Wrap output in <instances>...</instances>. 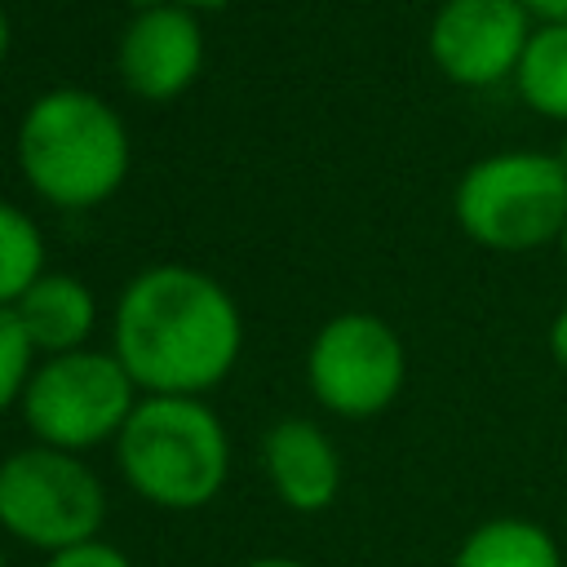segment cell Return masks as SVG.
I'll list each match as a JSON object with an SVG mask.
<instances>
[{"label":"cell","mask_w":567,"mask_h":567,"mask_svg":"<svg viewBox=\"0 0 567 567\" xmlns=\"http://www.w3.org/2000/svg\"><path fill=\"white\" fill-rule=\"evenodd\" d=\"M527 22L518 0H443L430 22V58L452 84L487 89L518 71L532 40Z\"/></svg>","instance_id":"ba28073f"},{"label":"cell","mask_w":567,"mask_h":567,"mask_svg":"<svg viewBox=\"0 0 567 567\" xmlns=\"http://www.w3.org/2000/svg\"><path fill=\"white\" fill-rule=\"evenodd\" d=\"M558 159H563V168H567V137H563V155H558Z\"/></svg>","instance_id":"cb8c5ba5"},{"label":"cell","mask_w":567,"mask_h":567,"mask_svg":"<svg viewBox=\"0 0 567 567\" xmlns=\"http://www.w3.org/2000/svg\"><path fill=\"white\" fill-rule=\"evenodd\" d=\"M111 452L124 487L173 514L213 505L230 478V434L208 399L142 394Z\"/></svg>","instance_id":"3957f363"},{"label":"cell","mask_w":567,"mask_h":567,"mask_svg":"<svg viewBox=\"0 0 567 567\" xmlns=\"http://www.w3.org/2000/svg\"><path fill=\"white\" fill-rule=\"evenodd\" d=\"M514 80L532 111L567 120V22H545L540 31H532Z\"/></svg>","instance_id":"4fadbf2b"},{"label":"cell","mask_w":567,"mask_h":567,"mask_svg":"<svg viewBox=\"0 0 567 567\" xmlns=\"http://www.w3.org/2000/svg\"><path fill=\"white\" fill-rule=\"evenodd\" d=\"M173 4H186V9H226V4H235V0H173Z\"/></svg>","instance_id":"44dd1931"},{"label":"cell","mask_w":567,"mask_h":567,"mask_svg":"<svg viewBox=\"0 0 567 567\" xmlns=\"http://www.w3.org/2000/svg\"><path fill=\"white\" fill-rule=\"evenodd\" d=\"M261 474L292 514H323L341 496V452L310 416H284L261 434Z\"/></svg>","instance_id":"30bf717a"},{"label":"cell","mask_w":567,"mask_h":567,"mask_svg":"<svg viewBox=\"0 0 567 567\" xmlns=\"http://www.w3.org/2000/svg\"><path fill=\"white\" fill-rule=\"evenodd\" d=\"M244 567H306L301 558H284V554H261V558H248Z\"/></svg>","instance_id":"d6986e66"},{"label":"cell","mask_w":567,"mask_h":567,"mask_svg":"<svg viewBox=\"0 0 567 567\" xmlns=\"http://www.w3.org/2000/svg\"><path fill=\"white\" fill-rule=\"evenodd\" d=\"M408 381L399 332L368 310L332 315L306 350V385L315 403L346 421L381 416Z\"/></svg>","instance_id":"52a82bcc"},{"label":"cell","mask_w":567,"mask_h":567,"mask_svg":"<svg viewBox=\"0 0 567 567\" xmlns=\"http://www.w3.org/2000/svg\"><path fill=\"white\" fill-rule=\"evenodd\" d=\"M518 4L545 22H567V0H518Z\"/></svg>","instance_id":"ac0fdd59"},{"label":"cell","mask_w":567,"mask_h":567,"mask_svg":"<svg viewBox=\"0 0 567 567\" xmlns=\"http://www.w3.org/2000/svg\"><path fill=\"white\" fill-rule=\"evenodd\" d=\"M558 239H563V257H567V226H563V235H558Z\"/></svg>","instance_id":"d4e9b609"},{"label":"cell","mask_w":567,"mask_h":567,"mask_svg":"<svg viewBox=\"0 0 567 567\" xmlns=\"http://www.w3.org/2000/svg\"><path fill=\"white\" fill-rule=\"evenodd\" d=\"M22 332L31 337L35 354H71L84 350L93 328H97V297L80 275L66 270H44L13 306Z\"/></svg>","instance_id":"8fae6325"},{"label":"cell","mask_w":567,"mask_h":567,"mask_svg":"<svg viewBox=\"0 0 567 567\" xmlns=\"http://www.w3.org/2000/svg\"><path fill=\"white\" fill-rule=\"evenodd\" d=\"M111 354L142 394L204 399L244 354L239 301L199 266H146L115 297Z\"/></svg>","instance_id":"6da1fadb"},{"label":"cell","mask_w":567,"mask_h":567,"mask_svg":"<svg viewBox=\"0 0 567 567\" xmlns=\"http://www.w3.org/2000/svg\"><path fill=\"white\" fill-rule=\"evenodd\" d=\"M106 487L97 470L44 443L13 447L0 456V532L44 558L80 540L102 536Z\"/></svg>","instance_id":"8992f818"},{"label":"cell","mask_w":567,"mask_h":567,"mask_svg":"<svg viewBox=\"0 0 567 567\" xmlns=\"http://www.w3.org/2000/svg\"><path fill=\"white\" fill-rule=\"evenodd\" d=\"M35 363H40V354H35L31 337L22 332L13 306H0V412L22 403V390L35 372Z\"/></svg>","instance_id":"9a60e30c"},{"label":"cell","mask_w":567,"mask_h":567,"mask_svg":"<svg viewBox=\"0 0 567 567\" xmlns=\"http://www.w3.org/2000/svg\"><path fill=\"white\" fill-rule=\"evenodd\" d=\"M137 399L142 390L133 385L124 363L111 350L84 346L71 354L40 359L22 390L18 412H22L31 443L84 456L120 439Z\"/></svg>","instance_id":"277c9868"},{"label":"cell","mask_w":567,"mask_h":567,"mask_svg":"<svg viewBox=\"0 0 567 567\" xmlns=\"http://www.w3.org/2000/svg\"><path fill=\"white\" fill-rule=\"evenodd\" d=\"M9 44H13V27H9V13L0 9V66H4V58H9Z\"/></svg>","instance_id":"ffe728a7"},{"label":"cell","mask_w":567,"mask_h":567,"mask_svg":"<svg viewBox=\"0 0 567 567\" xmlns=\"http://www.w3.org/2000/svg\"><path fill=\"white\" fill-rule=\"evenodd\" d=\"M13 155L31 195L62 213L106 204L133 168V142L120 111L93 89L75 84L44 89L27 102L13 133Z\"/></svg>","instance_id":"7a4b0ae2"},{"label":"cell","mask_w":567,"mask_h":567,"mask_svg":"<svg viewBox=\"0 0 567 567\" xmlns=\"http://www.w3.org/2000/svg\"><path fill=\"white\" fill-rule=\"evenodd\" d=\"M44 567H137L115 540L106 536H93V540H80L71 549H58L44 558Z\"/></svg>","instance_id":"2e32d148"},{"label":"cell","mask_w":567,"mask_h":567,"mask_svg":"<svg viewBox=\"0 0 567 567\" xmlns=\"http://www.w3.org/2000/svg\"><path fill=\"white\" fill-rule=\"evenodd\" d=\"M204 27L199 13L186 4H155L124 22L115 66L133 97L142 102H173L182 97L204 71Z\"/></svg>","instance_id":"9c48e42d"},{"label":"cell","mask_w":567,"mask_h":567,"mask_svg":"<svg viewBox=\"0 0 567 567\" xmlns=\"http://www.w3.org/2000/svg\"><path fill=\"white\" fill-rule=\"evenodd\" d=\"M0 567H9V554H4V540H0Z\"/></svg>","instance_id":"603a6c76"},{"label":"cell","mask_w":567,"mask_h":567,"mask_svg":"<svg viewBox=\"0 0 567 567\" xmlns=\"http://www.w3.org/2000/svg\"><path fill=\"white\" fill-rule=\"evenodd\" d=\"M44 235L35 217L9 199H0V306H18V297L44 275Z\"/></svg>","instance_id":"5bb4252c"},{"label":"cell","mask_w":567,"mask_h":567,"mask_svg":"<svg viewBox=\"0 0 567 567\" xmlns=\"http://www.w3.org/2000/svg\"><path fill=\"white\" fill-rule=\"evenodd\" d=\"M549 354H554V363L567 372V306H563L558 319L549 323Z\"/></svg>","instance_id":"e0dca14e"},{"label":"cell","mask_w":567,"mask_h":567,"mask_svg":"<svg viewBox=\"0 0 567 567\" xmlns=\"http://www.w3.org/2000/svg\"><path fill=\"white\" fill-rule=\"evenodd\" d=\"M155 4H168V0H128V9H133V13H142V9H155Z\"/></svg>","instance_id":"7402d4cb"},{"label":"cell","mask_w":567,"mask_h":567,"mask_svg":"<svg viewBox=\"0 0 567 567\" xmlns=\"http://www.w3.org/2000/svg\"><path fill=\"white\" fill-rule=\"evenodd\" d=\"M447 567H563V549L545 523L523 514H492L461 536Z\"/></svg>","instance_id":"7c38bea8"},{"label":"cell","mask_w":567,"mask_h":567,"mask_svg":"<svg viewBox=\"0 0 567 567\" xmlns=\"http://www.w3.org/2000/svg\"><path fill=\"white\" fill-rule=\"evenodd\" d=\"M452 208L461 230L483 248H540L567 226V168L540 151L487 155L461 173Z\"/></svg>","instance_id":"5b68a950"}]
</instances>
